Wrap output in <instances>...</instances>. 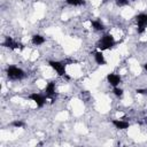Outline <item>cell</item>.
<instances>
[{
  "label": "cell",
  "instance_id": "obj_1",
  "mask_svg": "<svg viewBox=\"0 0 147 147\" xmlns=\"http://www.w3.org/2000/svg\"><path fill=\"white\" fill-rule=\"evenodd\" d=\"M116 44H117V41L111 33H105L99 38L95 46L98 49L103 52V51H108V49L114 48L116 46Z\"/></svg>",
  "mask_w": 147,
  "mask_h": 147
},
{
  "label": "cell",
  "instance_id": "obj_2",
  "mask_svg": "<svg viewBox=\"0 0 147 147\" xmlns=\"http://www.w3.org/2000/svg\"><path fill=\"white\" fill-rule=\"evenodd\" d=\"M6 76L10 80H22L26 77V74L22 68L10 64L6 68Z\"/></svg>",
  "mask_w": 147,
  "mask_h": 147
},
{
  "label": "cell",
  "instance_id": "obj_3",
  "mask_svg": "<svg viewBox=\"0 0 147 147\" xmlns=\"http://www.w3.org/2000/svg\"><path fill=\"white\" fill-rule=\"evenodd\" d=\"M48 65L56 71V74L60 77L67 76V63L65 61H55V60H49L48 61Z\"/></svg>",
  "mask_w": 147,
  "mask_h": 147
},
{
  "label": "cell",
  "instance_id": "obj_4",
  "mask_svg": "<svg viewBox=\"0 0 147 147\" xmlns=\"http://www.w3.org/2000/svg\"><path fill=\"white\" fill-rule=\"evenodd\" d=\"M134 20L137 23V32L139 34H142L147 28V13H140L136 15Z\"/></svg>",
  "mask_w": 147,
  "mask_h": 147
},
{
  "label": "cell",
  "instance_id": "obj_5",
  "mask_svg": "<svg viewBox=\"0 0 147 147\" xmlns=\"http://www.w3.org/2000/svg\"><path fill=\"white\" fill-rule=\"evenodd\" d=\"M28 98H29V100H31L37 106V108H42L47 102V96L45 94L37 93V92H33V93L29 94Z\"/></svg>",
  "mask_w": 147,
  "mask_h": 147
},
{
  "label": "cell",
  "instance_id": "obj_6",
  "mask_svg": "<svg viewBox=\"0 0 147 147\" xmlns=\"http://www.w3.org/2000/svg\"><path fill=\"white\" fill-rule=\"evenodd\" d=\"M1 45H2L3 47H6V48H9V49H21V51L24 49V45L21 44V42H18V41H16V40L13 39V37H10V36L5 37L3 41L1 42Z\"/></svg>",
  "mask_w": 147,
  "mask_h": 147
},
{
  "label": "cell",
  "instance_id": "obj_7",
  "mask_svg": "<svg viewBox=\"0 0 147 147\" xmlns=\"http://www.w3.org/2000/svg\"><path fill=\"white\" fill-rule=\"evenodd\" d=\"M44 94L47 96V99L54 100L55 94H56V85L55 82H49L46 84L45 88H44Z\"/></svg>",
  "mask_w": 147,
  "mask_h": 147
},
{
  "label": "cell",
  "instance_id": "obj_8",
  "mask_svg": "<svg viewBox=\"0 0 147 147\" xmlns=\"http://www.w3.org/2000/svg\"><path fill=\"white\" fill-rule=\"evenodd\" d=\"M107 82H108V84L110 86L116 87V86H119V84L122 83V77L118 74L110 72V74L107 75Z\"/></svg>",
  "mask_w": 147,
  "mask_h": 147
},
{
  "label": "cell",
  "instance_id": "obj_9",
  "mask_svg": "<svg viewBox=\"0 0 147 147\" xmlns=\"http://www.w3.org/2000/svg\"><path fill=\"white\" fill-rule=\"evenodd\" d=\"M93 59H94V61L98 65H106L107 64V60L103 55V52L100 51V49H98L93 53Z\"/></svg>",
  "mask_w": 147,
  "mask_h": 147
},
{
  "label": "cell",
  "instance_id": "obj_10",
  "mask_svg": "<svg viewBox=\"0 0 147 147\" xmlns=\"http://www.w3.org/2000/svg\"><path fill=\"white\" fill-rule=\"evenodd\" d=\"M111 124L114 125L115 129L117 130H126L130 127V123L127 121H124V119H111Z\"/></svg>",
  "mask_w": 147,
  "mask_h": 147
},
{
  "label": "cell",
  "instance_id": "obj_11",
  "mask_svg": "<svg viewBox=\"0 0 147 147\" xmlns=\"http://www.w3.org/2000/svg\"><path fill=\"white\" fill-rule=\"evenodd\" d=\"M90 23H91L92 29L95 30V31H103V30L106 29V26H105V24L101 22V20H98V18H95V20H90Z\"/></svg>",
  "mask_w": 147,
  "mask_h": 147
},
{
  "label": "cell",
  "instance_id": "obj_12",
  "mask_svg": "<svg viewBox=\"0 0 147 147\" xmlns=\"http://www.w3.org/2000/svg\"><path fill=\"white\" fill-rule=\"evenodd\" d=\"M31 42H32L34 46H40V45H42V44L46 42V38H45L44 36H41V34L36 33V34H33V36L31 37Z\"/></svg>",
  "mask_w": 147,
  "mask_h": 147
},
{
  "label": "cell",
  "instance_id": "obj_13",
  "mask_svg": "<svg viewBox=\"0 0 147 147\" xmlns=\"http://www.w3.org/2000/svg\"><path fill=\"white\" fill-rule=\"evenodd\" d=\"M65 3L74 7H80L86 5V0H65Z\"/></svg>",
  "mask_w": 147,
  "mask_h": 147
},
{
  "label": "cell",
  "instance_id": "obj_14",
  "mask_svg": "<svg viewBox=\"0 0 147 147\" xmlns=\"http://www.w3.org/2000/svg\"><path fill=\"white\" fill-rule=\"evenodd\" d=\"M24 125H25V123H24V121H22V119H14V121L10 123V126L16 127V129H21V127H23Z\"/></svg>",
  "mask_w": 147,
  "mask_h": 147
},
{
  "label": "cell",
  "instance_id": "obj_15",
  "mask_svg": "<svg viewBox=\"0 0 147 147\" xmlns=\"http://www.w3.org/2000/svg\"><path fill=\"white\" fill-rule=\"evenodd\" d=\"M113 93H114V95L117 96V98H123V95H124V91H123V88H121L119 86L113 87Z\"/></svg>",
  "mask_w": 147,
  "mask_h": 147
},
{
  "label": "cell",
  "instance_id": "obj_16",
  "mask_svg": "<svg viewBox=\"0 0 147 147\" xmlns=\"http://www.w3.org/2000/svg\"><path fill=\"white\" fill-rule=\"evenodd\" d=\"M115 3L118 7H125V6H127L130 3V1L129 0H115Z\"/></svg>",
  "mask_w": 147,
  "mask_h": 147
},
{
  "label": "cell",
  "instance_id": "obj_17",
  "mask_svg": "<svg viewBox=\"0 0 147 147\" xmlns=\"http://www.w3.org/2000/svg\"><path fill=\"white\" fill-rule=\"evenodd\" d=\"M136 92L138 94H147V88H137Z\"/></svg>",
  "mask_w": 147,
  "mask_h": 147
},
{
  "label": "cell",
  "instance_id": "obj_18",
  "mask_svg": "<svg viewBox=\"0 0 147 147\" xmlns=\"http://www.w3.org/2000/svg\"><path fill=\"white\" fill-rule=\"evenodd\" d=\"M144 69H145V70H146V71H147V62H146V63H145V64H144Z\"/></svg>",
  "mask_w": 147,
  "mask_h": 147
},
{
  "label": "cell",
  "instance_id": "obj_19",
  "mask_svg": "<svg viewBox=\"0 0 147 147\" xmlns=\"http://www.w3.org/2000/svg\"><path fill=\"white\" fill-rule=\"evenodd\" d=\"M129 1H133V0H129Z\"/></svg>",
  "mask_w": 147,
  "mask_h": 147
}]
</instances>
